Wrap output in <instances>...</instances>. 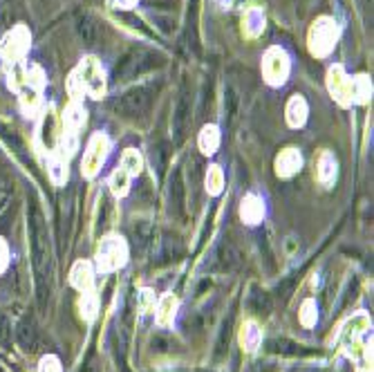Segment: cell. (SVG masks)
Wrapping results in <instances>:
<instances>
[{"instance_id": "4316f807", "label": "cell", "mask_w": 374, "mask_h": 372, "mask_svg": "<svg viewBox=\"0 0 374 372\" xmlns=\"http://www.w3.org/2000/svg\"><path fill=\"white\" fill-rule=\"evenodd\" d=\"M298 319H300V325L302 328H314V325L319 323V305L314 298H305L300 305V312H298Z\"/></svg>"}, {"instance_id": "4dcf8cb0", "label": "cell", "mask_w": 374, "mask_h": 372, "mask_svg": "<svg viewBox=\"0 0 374 372\" xmlns=\"http://www.w3.org/2000/svg\"><path fill=\"white\" fill-rule=\"evenodd\" d=\"M139 0H108V5L112 9H133Z\"/></svg>"}, {"instance_id": "f1b7e54d", "label": "cell", "mask_w": 374, "mask_h": 372, "mask_svg": "<svg viewBox=\"0 0 374 372\" xmlns=\"http://www.w3.org/2000/svg\"><path fill=\"white\" fill-rule=\"evenodd\" d=\"M39 372H63L61 359L56 354H45L39 361Z\"/></svg>"}, {"instance_id": "5bb4252c", "label": "cell", "mask_w": 374, "mask_h": 372, "mask_svg": "<svg viewBox=\"0 0 374 372\" xmlns=\"http://www.w3.org/2000/svg\"><path fill=\"white\" fill-rule=\"evenodd\" d=\"M285 117H287V124L291 128H302L307 124V117H309V106L302 95H294L289 101H287V108H285Z\"/></svg>"}, {"instance_id": "9c48e42d", "label": "cell", "mask_w": 374, "mask_h": 372, "mask_svg": "<svg viewBox=\"0 0 374 372\" xmlns=\"http://www.w3.org/2000/svg\"><path fill=\"white\" fill-rule=\"evenodd\" d=\"M29 43H32V34L25 25H16L11 29L7 36L3 39V48H0V54L9 65L22 63V59L29 52Z\"/></svg>"}, {"instance_id": "d6986e66", "label": "cell", "mask_w": 374, "mask_h": 372, "mask_svg": "<svg viewBox=\"0 0 374 372\" xmlns=\"http://www.w3.org/2000/svg\"><path fill=\"white\" fill-rule=\"evenodd\" d=\"M265 11L260 7H249L242 16V32L244 36L255 39L265 32Z\"/></svg>"}, {"instance_id": "7c38bea8", "label": "cell", "mask_w": 374, "mask_h": 372, "mask_svg": "<svg viewBox=\"0 0 374 372\" xmlns=\"http://www.w3.org/2000/svg\"><path fill=\"white\" fill-rule=\"evenodd\" d=\"M274 168H276V175L283 178V180H289L294 178L296 173L302 168V155L298 148H285L280 150V155L276 157L274 161Z\"/></svg>"}, {"instance_id": "ffe728a7", "label": "cell", "mask_w": 374, "mask_h": 372, "mask_svg": "<svg viewBox=\"0 0 374 372\" xmlns=\"http://www.w3.org/2000/svg\"><path fill=\"white\" fill-rule=\"evenodd\" d=\"M220 142H222V133H220V126L215 124H206L200 131V137H197V144H200V150L204 155L218 153Z\"/></svg>"}, {"instance_id": "3957f363", "label": "cell", "mask_w": 374, "mask_h": 372, "mask_svg": "<svg viewBox=\"0 0 374 372\" xmlns=\"http://www.w3.org/2000/svg\"><path fill=\"white\" fill-rule=\"evenodd\" d=\"M128 258H131V249H128V242L123 236L119 234H108L103 236L97 253H95V270L101 274H112L119 272L128 265Z\"/></svg>"}, {"instance_id": "9a60e30c", "label": "cell", "mask_w": 374, "mask_h": 372, "mask_svg": "<svg viewBox=\"0 0 374 372\" xmlns=\"http://www.w3.org/2000/svg\"><path fill=\"white\" fill-rule=\"evenodd\" d=\"M86 121H88V110L84 108V103H81V101H69V106L61 114V124H63L65 131L79 133L81 128L86 126Z\"/></svg>"}, {"instance_id": "ba28073f", "label": "cell", "mask_w": 374, "mask_h": 372, "mask_svg": "<svg viewBox=\"0 0 374 372\" xmlns=\"http://www.w3.org/2000/svg\"><path fill=\"white\" fill-rule=\"evenodd\" d=\"M327 90H330L332 99L338 106L349 108L354 106V97H352V77L345 72V67L341 63H334L327 69Z\"/></svg>"}, {"instance_id": "f546056e", "label": "cell", "mask_w": 374, "mask_h": 372, "mask_svg": "<svg viewBox=\"0 0 374 372\" xmlns=\"http://www.w3.org/2000/svg\"><path fill=\"white\" fill-rule=\"evenodd\" d=\"M9 260H11L9 245L5 238H0V274H5L9 270Z\"/></svg>"}, {"instance_id": "277c9868", "label": "cell", "mask_w": 374, "mask_h": 372, "mask_svg": "<svg viewBox=\"0 0 374 372\" xmlns=\"http://www.w3.org/2000/svg\"><path fill=\"white\" fill-rule=\"evenodd\" d=\"M338 25L332 16H319L316 20L312 22L309 34H307V48L309 54L316 56V59H327L338 41Z\"/></svg>"}, {"instance_id": "e0dca14e", "label": "cell", "mask_w": 374, "mask_h": 372, "mask_svg": "<svg viewBox=\"0 0 374 372\" xmlns=\"http://www.w3.org/2000/svg\"><path fill=\"white\" fill-rule=\"evenodd\" d=\"M262 343V328L255 321H244L240 328V345L244 352H255Z\"/></svg>"}, {"instance_id": "8992f818", "label": "cell", "mask_w": 374, "mask_h": 372, "mask_svg": "<svg viewBox=\"0 0 374 372\" xmlns=\"http://www.w3.org/2000/svg\"><path fill=\"white\" fill-rule=\"evenodd\" d=\"M291 74V56L285 48L280 45H272L262 54V79L272 88H280L287 84Z\"/></svg>"}, {"instance_id": "83f0119b", "label": "cell", "mask_w": 374, "mask_h": 372, "mask_svg": "<svg viewBox=\"0 0 374 372\" xmlns=\"http://www.w3.org/2000/svg\"><path fill=\"white\" fill-rule=\"evenodd\" d=\"M137 300H139V310H142V314H148L150 310H155V292L153 289H148V287H144L142 292L137 294Z\"/></svg>"}, {"instance_id": "5b68a950", "label": "cell", "mask_w": 374, "mask_h": 372, "mask_svg": "<svg viewBox=\"0 0 374 372\" xmlns=\"http://www.w3.org/2000/svg\"><path fill=\"white\" fill-rule=\"evenodd\" d=\"M110 150H112V139L106 133L92 135L86 146L84 159H81V175L86 180H95L101 173V166L106 164Z\"/></svg>"}, {"instance_id": "484cf974", "label": "cell", "mask_w": 374, "mask_h": 372, "mask_svg": "<svg viewBox=\"0 0 374 372\" xmlns=\"http://www.w3.org/2000/svg\"><path fill=\"white\" fill-rule=\"evenodd\" d=\"M79 310H81V317L86 321H95L97 319V312H99V298L95 294V289H90V292H84L79 298Z\"/></svg>"}, {"instance_id": "ac0fdd59", "label": "cell", "mask_w": 374, "mask_h": 372, "mask_svg": "<svg viewBox=\"0 0 374 372\" xmlns=\"http://www.w3.org/2000/svg\"><path fill=\"white\" fill-rule=\"evenodd\" d=\"M20 110L25 117H36L43 110V90L41 88H22L20 92Z\"/></svg>"}, {"instance_id": "44dd1931", "label": "cell", "mask_w": 374, "mask_h": 372, "mask_svg": "<svg viewBox=\"0 0 374 372\" xmlns=\"http://www.w3.org/2000/svg\"><path fill=\"white\" fill-rule=\"evenodd\" d=\"M45 164H48V175L56 186H63L67 182V159H63L61 155L50 153L48 159H45Z\"/></svg>"}, {"instance_id": "7a4b0ae2", "label": "cell", "mask_w": 374, "mask_h": 372, "mask_svg": "<svg viewBox=\"0 0 374 372\" xmlns=\"http://www.w3.org/2000/svg\"><path fill=\"white\" fill-rule=\"evenodd\" d=\"M372 328V321L366 312H356L354 317H349L345 325L338 332L336 347L341 350L347 359L361 361L363 357H372V336L368 339V332Z\"/></svg>"}, {"instance_id": "603a6c76", "label": "cell", "mask_w": 374, "mask_h": 372, "mask_svg": "<svg viewBox=\"0 0 374 372\" xmlns=\"http://www.w3.org/2000/svg\"><path fill=\"white\" fill-rule=\"evenodd\" d=\"M204 189L208 195L218 197L222 191H225V171L218 164H211L206 171V178H204Z\"/></svg>"}, {"instance_id": "1f68e13d", "label": "cell", "mask_w": 374, "mask_h": 372, "mask_svg": "<svg viewBox=\"0 0 374 372\" xmlns=\"http://www.w3.org/2000/svg\"><path fill=\"white\" fill-rule=\"evenodd\" d=\"M356 372H372V357H363L356 361Z\"/></svg>"}, {"instance_id": "4fadbf2b", "label": "cell", "mask_w": 374, "mask_h": 372, "mask_svg": "<svg viewBox=\"0 0 374 372\" xmlns=\"http://www.w3.org/2000/svg\"><path fill=\"white\" fill-rule=\"evenodd\" d=\"M178 312H180L178 296L163 294L155 303V323L159 328H173L175 321H178Z\"/></svg>"}, {"instance_id": "d4e9b609", "label": "cell", "mask_w": 374, "mask_h": 372, "mask_svg": "<svg viewBox=\"0 0 374 372\" xmlns=\"http://www.w3.org/2000/svg\"><path fill=\"white\" fill-rule=\"evenodd\" d=\"M119 166L126 168V171L135 178V175H139V173H142V168H144V157H142V153H139L137 148H126L123 153H121Z\"/></svg>"}, {"instance_id": "7402d4cb", "label": "cell", "mask_w": 374, "mask_h": 372, "mask_svg": "<svg viewBox=\"0 0 374 372\" xmlns=\"http://www.w3.org/2000/svg\"><path fill=\"white\" fill-rule=\"evenodd\" d=\"M131 182H133V175L128 173L126 168H116L112 171V175L108 180V186H110V191L114 197H126L128 193H131Z\"/></svg>"}, {"instance_id": "6da1fadb", "label": "cell", "mask_w": 374, "mask_h": 372, "mask_svg": "<svg viewBox=\"0 0 374 372\" xmlns=\"http://www.w3.org/2000/svg\"><path fill=\"white\" fill-rule=\"evenodd\" d=\"M67 92L72 101H81L84 95L92 99H103L108 92L106 67L95 56H84L67 79Z\"/></svg>"}, {"instance_id": "30bf717a", "label": "cell", "mask_w": 374, "mask_h": 372, "mask_svg": "<svg viewBox=\"0 0 374 372\" xmlns=\"http://www.w3.org/2000/svg\"><path fill=\"white\" fill-rule=\"evenodd\" d=\"M267 215V206H265V200L258 195V193H247L242 197L240 202V220L244 225L249 227H255L260 225Z\"/></svg>"}, {"instance_id": "cb8c5ba5", "label": "cell", "mask_w": 374, "mask_h": 372, "mask_svg": "<svg viewBox=\"0 0 374 372\" xmlns=\"http://www.w3.org/2000/svg\"><path fill=\"white\" fill-rule=\"evenodd\" d=\"M352 97L354 103H361V106L372 101V81L368 74H359L352 79Z\"/></svg>"}, {"instance_id": "8fae6325", "label": "cell", "mask_w": 374, "mask_h": 372, "mask_svg": "<svg viewBox=\"0 0 374 372\" xmlns=\"http://www.w3.org/2000/svg\"><path fill=\"white\" fill-rule=\"evenodd\" d=\"M95 276H97L95 263L76 260L72 265V270H69V285H72L74 289H79L81 294L90 292V289H95Z\"/></svg>"}, {"instance_id": "2e32d148", "label": "cell", "mask_w": 374, "mask_h": 372, "mask_svg": "<svg viewBox=\"0 0 374 372\" xmlns=\"http://www.w3.org/2000/svg\"><path fill=\"white\" fill-rule=\"evenodd\" d=\"M336 173H338V161L334 157L332 150H323L321 157H319V164H316V178L319 182L325 186V189H330L336 180Z\"/></svg>"}, {"instance_id": "52a82bcc", "label": "cell", "mask_w": 374, "mask_h": 372, "mask_svg": "<svg viewBox=\"0 0 374 372\" xmlns=\"http://www.w3.org/2000/svg\"><path fill=\"white\" fill-rule=\"evenodd\" d=\"M61 133H63V124H61V117L56 114V108L52 106H45L43 112H41V121H39V128H36V144L43 153H54L56 146H58V139H61Z\"/></svg>"}]
</instances>
